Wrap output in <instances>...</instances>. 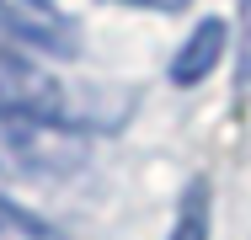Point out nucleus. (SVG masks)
<instances>
[{
    "label": "nucleus",
    "instance_id": "39448f33",
    "mask_svg": "<svg viewBox=\"0 0 251 240\" xmlns=\"http://www.w3.org/2000/svg\"><path fill=\"white\" fill-rule=\"evenodd\" d=\"M208 224H214V187H208V176H193L176 197L171 240H208Z\"/></svg>",
    "mask_w": 251,
    "mask_h": 240
},
{
    "label": "nucleus",
    "instance_id": "6e6552de",
    "mask_svg": "<svg viewBox=\"0 0 251 240\" xmlns=\"http://www.w3.org/2000/svg\"><path fill=\"white\" fill-rule=\"evenodd\" d=\"M128 5H150V11H182L187 0H128Z\"/></svg>",
    "mask_w": 251,
    "mask_h": 240
},
{
    "label": "nucleus",
    "instance_id": "f257e3e1",
    "mask_svg": "<svg viewBox=\"0 0 251 240\" xmlns=\"http://www.w3.org/2000/svg\"><path fill=\"white\" fill-rule=\"evenodd\" d=\"M86 149L70 118H0V176H70Z\"/></svg>",
    "mask_w": 251,
    "mask_h": 240
},
{
    "label": "nucleus",
    "instance_id": "7ed1b4c3",
    "mask_svg": "<svg viewBox=\"0 0 251 240\" xmlns=\"http://www.w3.org/2000/svg\"><path fill=\"white\" fill-rule=\"evenodd\" d=\"M0 118H64L59 75L16 48H0Z\"/></svg>",
    "mask_w": 251,
    "mask_h": 240
},
{
    "label": "nucleus",
    "instance_id": "0eeeda50",
    "mask_svg": "<svg viewBox=\"0 0 251 240\" xmlns=\"http://www.w3.org/2000/svg\"><path fill=\"white\" fill-rule=\"evenodd\" d=\"M235 96L251 101V0H241V27H235Z\"/></svg>",
    "mask_w": 251,
    "mask_h": 240
},
{
    "label": "nucleus",
    "instance_id": "f03ea898",
    "mask_svg": "<svg viewBox=\"0 0 251 240\" xmlns=\"http://www.w3.org/2000/svg\"><path fill=\"white\" fill-rule=\"evenodd\" d=\"M80 5L86 0H0V16L22 43L70 59L80 48Z\"/></svg>",
    "mask_w": 251,
    "mask_h": 240
},
{
    "label": "nucleus",
    "instance_id": "20e7f679",
    "mask_svg": "<svg viewBox=\"0 0 251 240\" xmlns=\"http://www.w3.org/2000/svg\"><path fill=\"white\" fill-rule=\"evenodd\" d=\"M225 43H230V27H225L219 16H203L198 27L187 32V43L176 48V59H171V80H176V86H203V80L219 70Z\"/></svg>",
    "mask_w": 251,
    "mask_h": 240
},
{
    "label": "nucleus",
    "instance_id": "423d86ee",
    "mask_svg": "<svg viewBox=\"0 0 251 240\" xmlns=\"http://www.w3.org/2000/svg\"><path fill=\"white\" fill-rule=\"evenodd\" d=\"M0 240H64L53 224H43L38 214L16 208L11 197H0Z\"/></svg>",
    "mask_w": 251,
    "mask_h": 240
}]
</instances>
